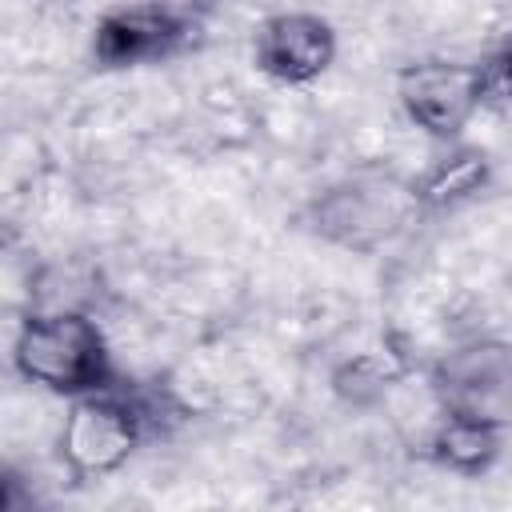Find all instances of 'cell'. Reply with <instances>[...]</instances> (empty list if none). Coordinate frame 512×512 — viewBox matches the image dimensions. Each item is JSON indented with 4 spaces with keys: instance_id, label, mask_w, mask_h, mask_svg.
Returning <instances> with one entry per match:
<instances>
[{
    "instance_id": "obj_9",
    "label": "cell",
    "mask_w": 512,
    "mask_h": 512,
    "mask_svg": "<svg viewBox=\"0 0 512 512\" xmlns=\"http://www.w3.org/2000/svg\"><path fill=\"white\" fill-rule=\"evenodd\" d=\"M492 184V156L472 144L448 148L440 160H432L424 172L412 176V192L420 212H444L476 200Z\"/></svg>"
},
{
    "instance_id": "obj_10",
    "label": "cell",
    "mask_w": 512,
    "mask_h": 512,
    "mask_svg": "<svg viewBox=\"0 0 512 512\" xmlns=\"http://www.w3.org/2000/svg\"><path fill=\"white\" fill-rule=\"evenodd\" d=\"M412 372V356L400 348V344H380V348H368V352H352L344 356L332 376H328V388L340 404L356 408V412H368L376 404H384V396Z\"/></svg>"
},
{
    "instance_id": "obj_11",
    "label": "cell",
    "mask_w": 512,
    "mask_h": 512,
    "mask_svg": "<svg viewBox=\"0 0 512 512\" xmlns=\"http://www.w3.org/2000/svg\"><path fill=\"white\" fill-rule=\"evenodd\" d=\"M476 68H480L484 104H512V40H504L484 60H476Z\"/></svg>"
},
{
    "instance_id": "obj_7",
    "label": "cell",
    "mask_w": 512,
    "mask_h": 512,
    "mask_svg": "<svg viewBox=\"0 0 512 512\" xmlns=\"http://www.w3.org/2000/svg\"><path fill=\"white\" fill-rule=\"evenodd\" d=\"M336 28L320 12H276L252 32V60L276 84H312L336 64Z\"/></svg>"
},
{
    "instance_id": "obj_5",
    "label": "cell",
    "mask_w": 512,
    "mask_h": 512,
    "mask_svg": "<svg viewBox=\"0 0 512 512\" xmlns=\"http://www.w3.org/2000/svg\"><path fill=\"white\" fill-rule=\"evenodd\" d=\"M428 392L436 400V412L472 416L484 424H512V340L500 336H476L428 368Z\"/></svg>"
},
{
    "instance_id": "obj_4",
    "label": "cell",
    "mask_w": 512,
    "mask_h": 512,
    "mask_svg": "<svg viewBox=\"0 0 512 512\" xmlns=\"http://www.w3.org/2000/svg\"><path fill=\"white\" fill-rule=\"evenodd\" d=\"M204 40V20L172 0H140L112 8L92 28V60L100 72H128L176 60Z\"/></svg>"
},
{
    "instance_id": "obj_2",
    "label": "cell",
    "mask_w": 512,
    "mask_h": 512,
    "mask_svg": "<svg viewBox=\"0 0 512 512\" xmlns=\"http://www.w3.org/2000/svg\"><path fill=\"white\" fill-rule=\"evenodd\" d=\"M12 368L20 380L64 400L104 392L124 380L108 336L88 308H32L16 328Z\"/></svg>"
},
{
    "instance_id": "obj_8",
    "label": "cell",
    "mask_w": 512,
    "mask_h": 512,
    "mask_svg": "<svg viewBox=\"0 0 512 512\" xmlns=\"http://www.w3.org/2000/svg\"><path fill=\"white\" fill-rule=\"evenodd\" d=\"M504 432L500 424H484V420H472V416H452V412H440L436 424L428 428L424 436V460L452 472V476H484L500 452H504Z\"/></svg>"
},
{
    "instance_id": "obj_6",
    "label": "cell",
    "mask_w": 512,
    "mask_h": 512,
    "mask_svg": "<svg viewBox=\"0 0 512 512\" xmlns=\"http://www.w3.org/2000/svg\"><path fill=\"white\" fill-rule=\"evenodd\" d=\"M396 100L404 116L432 140L456 144L484 108L480 68L460 60H416L396 72Z\"/></svg>"
},
{
    "instance_id": "obj_1",
    "label": "cell",
    "mask_w": 512,
    "mask_h": 512,
    "mask_svg": "<svg viewBox=\"0 0 512 512\" xmlns=\"http://www.w3.org/2000/svg\"><path fill=\"white\" fill-rule=\"evenodd\" d=\"M176 420H184V404H176V396L120 380L116 388L68 400L56 452L72 480H104L120 472L148 436Z\"/></svg>"
},
{
    "instance_id": "obj_3",
    "label": "cell",
    "mask_w": 512,
    "mask_h": 512,
    "mask_svg": "<svg viewBox=\"0 0 512 512\" xmlns=\"http://www.w3.org/2000/svg\"><path fill=\"white\" fill-rule=\"evenodd\" d=\"M420 216L412 180L392 168H352L324 184L308 208L304 224L332 248L372 256L384 244L400 240Z\"/></svg>"
}]
</instances>
